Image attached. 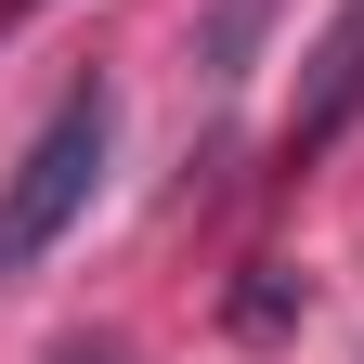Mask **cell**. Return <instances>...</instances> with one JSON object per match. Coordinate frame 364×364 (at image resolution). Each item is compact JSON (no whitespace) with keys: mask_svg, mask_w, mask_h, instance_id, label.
Wrapping results in <instances>:
<instances>
[{"mask_svg":"<svg viewBox=\"0 0 364 364\" xmlns=\"http://www.w3.org/2000/svg\"><path fill=\"white\" fill-rule=\"evenodd\" d=\"M105 144H117V91L105 78H65V105L26 130L14 182H0V287L65 247V221L91 208V182H105Z\"/></svg>","mask_w":364,"mask_h":364,"instance_id":"6da1fadb","label":"cell"},{"mask_svg":"<svg viewBox=\"0 0 364 364\" xmlns=\"http://www.w3.org/2000/svg\"><path fill=\"white\" fill-rule=\"evenodd\" d=\"M364 117V0H338L326 39L299 53V105H287V156H326L338 130Z\"/></svg>","mask_w":364,"mask_h":364,"instance_id":"7a4b0ae2","label":"cell"},{"mask_svg":"<svg viewBox=\"0 0 364 364\" xmlns=\"http://www.w3.org/2000/svg\"><path fill=\"white\" fill-rule=\"evenodd\" d=\"M299 312H312V287H299V273H273V260H260L247 287H235V338H287Z\"/></svg>","mask_w":364,"mask_h":364,"instance_id":"3957f363","label":"cell"},{"mask_svg":"<svg viewBox=\"0 0 364 364\" xmlns=\"http://www.w3.org/2000/svg\"><path fill=\"white\" fill-rule=\"evenodd\" d=\"M260 26H273V0H221V14H208V78H221V91L260 65Z\"/></svg>","mask_w":364,"mask_h":364,"instance_id":"277c9868","label":"cell"},{"mask_svg":"<svg viewBox=\"0 0 364 364\" xmlns=\"http://www.w3.org/2000/svg\"><path fill=\"white\" fill-rule=\"evenodd\" d=\"M53 364H117V351H105V338H65V351H53Z\"/></svg>","mask_w":364,"mask_h":364,"instance_id":"5b68a950","label":"cell"},{"mask_svg":"<svg viewBox=\"0 0 364 364\" xmlns=\"http://www.w3.org/2000/svg\"><path fill=\"white\" fill-rule=\"evenodd\" d=\"M26 14H53V0H0V39H14V26H26Z\"/></svg>","mask_w":364,"mask_h":364,"instance_id":"8992f818","label":"cell"}]
</instances>
